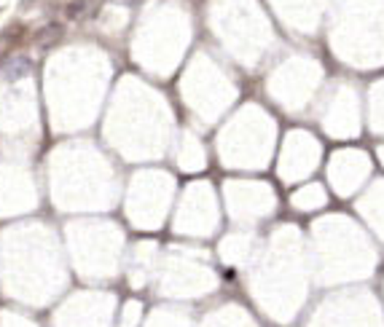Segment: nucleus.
<instances>
[{"mask_svg":"<svg viewBox=\"0 0 384 327\" xmlns=\"http://www.w3.org/2000/svg\"><path fill=\"white\" fill-rule=\"evenodd\" d=\"M94 11H97L94 0H70L67 8H65V16L73 19V22H81V19H89Z\"/></svg>","mask_w":384,"mask_h":327,"instance_id":"obj_1","label":"nucleus"},{"mask_svg":"<svg viewBox=\"0 0 384 327\" xmlns=\"http://www.w3.org/2000/svg\"><path fill=\"white\" fill-rule=\"evenodd\" d=\"M62 25H46L44 30L35 35V44L41 46V48H48V46H54L57 41L62 38Z\"/></svg>","mask_w":384,"mask_h":327,"instance_id":"obj_2","label":"nucleus"},{"mask_svg":"<svg viewBox=\"0 0 384 327\" xmlns=\"http://www.w3.org/2000/svg\"><path fill=\"white\" fill-rule=\"evenodd\" d=\"M30 73V60H25V57H16L14 62H8V67H6V78L8 81H16V78H22V75Z\"/></svg>","mask_w":384,"mask_h":327,"instance_id":"obj_3","label":"nucleus"}]
</instances>
